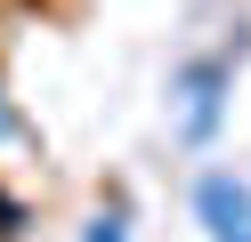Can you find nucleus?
Returning a JSON list of instances; mask_svg holds the SVG:
<instances>
[{"mask_svg": "<svg viewBox=\"0 0 251 242\" xmlns=\"http://www.w3.org/2000/svg\"><path fill=\"white\" fill-rule=\"evenodd\" d=\"M235 65H243V32H235L227 48H202V57L178 65L170 105H178V137H186V145H211V137H219V121H227V89H235Z\"/></svg>", "mask_w": 251, "mask_h": 242, "instance_id": "nucleus-1", "label": "nucleus"}, {"mask_svg": "<svg viewBox=\"0 0 251 242\" xmlns=\"http://www.w3.org/2000/svg\"><path fill=\"white\" fill-rule=\"evenodd\" d=\"M195 218L211 242H251V186L235 170H202L195 177Z\"/></svg>", "mask_w": 251, "mask_h": 242, "instance_id": "nucleus-2", "label": "nucleus"}, {"mask_svg": "<svg viewBox=\"0 0 251 242\" xmlns=\"http://www.w3.org/2000/svg\"><path fill=\"white\" fill-rule=\"evenodd\" d=\"M81 242H130V226H122V210H98V218L81 226Z\"/></svg>", "mask_w": 251, "mask_h": 242, "instance_id": "nucleus-3", "label": "nucleus"}]
</instances>
